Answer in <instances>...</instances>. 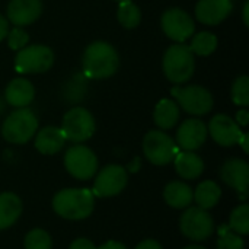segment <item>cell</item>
<instances>
[{
	"instance_id": "cell-17",
	"label": "cell",
	"mask_w": 249,
	"mask_h": 249,
	"mask_svg": "<svg viewBox=\"0 0 249 249\" xmlns=\"http://www.w3.org/2000/svg\"><path fill=\"white\" fill-rule=\"evenodd\" d=\"M42 13L41 0H10L7 6V19L15 26L34 23Z\"/></svg>"
},
{
	"instance_id": "cell-14",
	"label": "cell",
	"mask_w": 249,
	"mask_h": 249,
	"mask_svg": "<svg viewBox=\"0 0 249 249\" xmlns=\"http://www.w3.org/2000/svg\"><path fill=\"white\" fill-rule=\"evenodd\" d=\"M220 177L226 185H229L241 194L242 200L248 197L249 165L244 159L233 158L226 160L220 169Z\"/></svg>"
},
{
	"instance_id": "cell-16",
	"label": "cell",
	"mask_w": 249,
	"mask_h": 249,
	"mask_svg": "<svg viewBox=\"0 0 249 249\" xmlns=\"http://www.w3.org/2000/svg\"><path fill=\"white\" fill-rule=\"evenodd\" d=\"M233 10L232 0H200L196 6V16L204 25L222 23Z\"/></svg>"
},
{
	"instance_id": "cell-32",
	"label": "cell",
	"mask_w": 249,
	"mask_h": 249,
	"mask_svg": "<svg viewBox=\"0 0 249 249\" xmlns=\"http://www.w3.org/2000/svg\"><path fill=\"white\" fill-rule=\"evenodd\" d=\"M69 249H96V247H95V244L92 241H89L86 238H79V239H76V241H73L70 244Z\"/></svg>"
},
{
	"instance_id": "cell-18",
	"label": "cell",
	"mask_w": 249,
	"mask_h": 249,
	"mask_svg": "<svg viewBox=\"0 0 249 249\" xmlns=\"http://www.w3.org/2000/svg\"><path fill=\"white\" fill-rule=\"evenodd\" d=\"M35 96V89L32 83L26 79H13L9 82L4 90V98L10 107L25 108L28 107Z\"/></svg>"
},
{
	"instance_id": "cell-33",
	"label": "cell",
	"mask_w": 249,
	"mask_h": 249,
	"mask_svg": "<svg viewBox=\"0 0 249 249\" xmlns=\"http://www.w3.org/2000/svg\"><path fill=\"white\" fill-rule=\"evenodd\" d=\"M134 249H162V247L155 239H144V241H142Z\"/></svg>"
},
{
	"instance_id": "cell-38",
	"label": "cell",
	"mask_w": 249,
	"mask_h": 249,
	"mask_svg": "<svg viewBox=\"0 0 249 249\" xmlns=\"http://www.w3.org/2000/svg\"><path fill=\"white\" fill-rule=\"evenodd\" d=\"M242 18H244V25H245V26H249V0H247L245 4H244Z\"/></svg>"
},
{
	"instance_id": "cell-1",
	"label": "cell",
	"mask_w": 249,
	"mask_h": 249,
	"mask_svg": "<svg viewBox=\"0 0 249 249\" xmlns=\"http://www.w3.org/2000/svg\"><path fill=\"white\" fill-rule=\"evenodd\" d=\"M82 64L85 76L90 79H107L118 70L120 58L117 50L111 44L95 41L86 47Z\"/></svg>"
},
{
	"instance_id": "cell-3",
	"label": "cell",
	"mask_w": 249,
	"mask_h": 249,
	"mask_svg": "<svg viewBox=\"0 0 249 249\" xmlns=\"http://www.w3.org/2000/svg\"><path fill=\"white\" fill-rule=\"evenodd\" d=\"M162 67L165 76L172 83L179 85L188 82L196 69L194 54L191 53L190 47L182 42L171 45L163 55Z\"/></svg>"
},
{
	"instance_id": "cell-7",
	"label": "cell",
	"mask_w": 249,
	"mask_h": 249,
	"mask_svg": "<svg viewBox=\"0 0 249 249\" xmlns=\"http://www.w3.org/2000/svg\"><path fill=\"white\" fill-rule=\"evenodd\" d=\"M61 131L66 140L69 142L73 143L86 142L95 133V118L86 108L74 107L64 114L61 123Z\"/></svg>"
},
{
	"instance_id": "cell-28",
	"label": "cell",
	"mask_w": 249,
	"mask_h": 249,
	"mask_svg": "<svg viewBox=\"0 0 249 249\" xmlns=\"http://www.w3.org/2000/svg\"><path fill=\"white\" fill-rule=\"evenodd\" d=\"M53 241L44 229H32L25 236V249H51Z\"/></svg>"
},
{
	"instance_id": "cell-40",
	"label": "cell",
	"mask_w": 249,
	"mask_h": 249,
	"mask_svg": "<svg viewBox=\"0 0 249 249\" xmlns=\"http://www.w3.org/2000/svg\"><path fill=\"white\" fill-rule=\"evenodd\" d=\"M115 1H120L121 3V1H127V0H115Z\"/></svg>"
},
{
	"instance_id": "cell-19",
	"label": "cell",
	"mask_w": 249,
	"mask_h": 249,
	"mask_svg": "<svg viewBox=\"0 0 249 249\" xmlns=\"http://www.w3.org/2000/svg\"><path fill=\"white\" fill-rule=\"evenodd\" d=\"M172 162L175 163L177 174L184 179H197L204 171L203 159L194 152H178Z\"/></svg>"
},
{
	"instance_id": "cell-24",
	"label": "cell",
	"mask_w": 249,
	"mask_h": 249,
	"mask_svg": "<svg viewBox=\"0 0 249 249\" xmlns=\"http://www.w3.org/2000/svg\"><path fill=\"white\" fill-rule=\"evenodd\" d=\"M222 197V190L214 181H203L198 184L196 191H193V200L197 203L198 207L209 210L213 209Z\"/></svg>"
},
{
	"instance_id": "cell-27",
	"label": "cell",
	"mask_w": 249,
	"mask_h": 249,
	"mask_svg": "<svg viewBox=\"0 0 249 249\" xmlns=\"http://www.w3.org/2000/svg\"><path fill=\"white\" fill-rule=\"evenodd\" d=\"M229 229L241 236H245L249 233V206L241 204L238 206L229 219Z\"/></svg>"
},
{
	"instance_id": "cell-2",
	"label": "cell",
	"mask_w": 249,
	"mask_h": 249,
	"mask_svg": "<svg viewBox=\"0 0 249 249\" xmlns=\"http://www.w3.org/2000/svg\"><path fill=\"white\" fill-rule=\"evenodd\" d=\"M95 207V196L88 188H64L53 198L54 212L67 220H83Z\"/></svg>"
},
{
	"instance_id": "cell-35",
	"label": "cell",
	"mask_w": 249,
	"mask_h": 249,
	"mask_svg": "<svg viewBox=\"0 0 249 249\" xmlns=\"http://www.w3.org/2000/svg\"><path fill=\"white\" fill-rule=\"evenodd\" d=\"M7 32H9V20L3 15H0V41L7 36Z\"/></svg>"
},
{
	"instance_id": "cell-31",
	"label": "cell",
	"mask_w": 249,
	"mask_h": 249,
	"mask_svg": "<svg viewBox=\"0 0 249 249\" xmlns=\"http://www.w3.org/2000/svg\"><path fill=\"white\" fill-rule=\"evenodd\" d=\"M29 41V36L28 34L20 28V26H15L12 31L7 32V42H9V47L12 50H22L23 47H26Z\"/></svg>"
},
{
	"instance_id": "cell-11",
	"label": "cell",
	"mask_w": 249,
	"mask_h": 249,
	"mask_svg": "<svg viewBox=\"0 0 249 249\" xmlns=\"http://www.w3.org/2000/svg\"><path fill=\"white\" fill-rule=\"evenodd\" d=\"M160 25L165 35L177 41L178 44L188 39L196 31L193 18L179 7H172L165 10L160 18Z\"/></svg>"
},
{
	"instance_id": "cell-12",
	"label": "cell",
	"mask_w": 249,
	"mask_h": 249,
	"mask_svg": "<svg viewBox=\"0 0 249 249\" xmlns=\"http://www.w3.org/2000/svg\"><path fill=\"white\" fill-rule=\"evenodd\" d=\"M127 171L120 165H108L98 172L92 194L101 198L118 196L127 185Z\"/></svg>"
},
{
	"instance_id": "cell-8",
	"label": "cell",
	"mask_w": 249,
	"mask_h": 249,
	"mask_svg": "<svg viewBox=\"0 0 249 249\" xmlns=\"http://www.w3.org/2000/svg\"><path fill=\"white\" fill-rule=\"evenodd\" d=\"M179 228L185 238L194 242L207 241L214 233V222L210 213L201 207H187L179 219Z\"/></svg>"
},
{
	"instance_id": "cell-20",
	"label": "cell",
	"mask_w": 249,
	"mask_h": 249,
	"mask_svg": "<svg viewBox=\"0 0 249 249\" xmlns=\"http://www.w3.org/2000/svg\"><path fill=\"white\" fill-rule=\"evenodd\" d=\"M66 143V137L61 128L45 127L39 130L35 137V149L42 155H55L58 153Z\"/></svg>"
},
{
	"instance_id": "cell-29",
	"label": "cell",
	"mask_w": 249,
	"mask_h": 249,
	"mask_svg": "<svg viewBox=\"0 0 249 249\" xmlns=\"http://www.w3.org/2000/svg\"><path fill=\"white\" fill-rule=\"evenodd\" d=\"M217 249H245V242L241 235L232 232L229 226H222L219 229Z\"/></svg>"
},
{
	"instance_id": "cell-15",
	"label": "cell",
	"mask_w": 249,
	"mask_h": 249,
	"mask_svg": "<svg viewBox=\"0 0 249 249\" xmlns=\"http://www.w3.org/2000/svg\"><path fill=\"white\" fill-rule=\"evenodd\" d=\"M207 127L198 118L185 120L177 131V146L182 150L194 152L200 149L207 139Z\"/></svg>"
},
{
	"instance_id": "cell-6",
	"label": "cell",
	"mask_w": 249,
	"mask_h": 249,
	"mask_svg": "<svg viewBox=\"0 0 249 249\" xmlns=\"http://www.w3.org/2000/svg\"><path fill=\"white\" fill-rule=\"evenodd\" d=\"M54 63V54L47 45H29L19 50L15 58V70L20 74L45 73Z\"/></svg>"
},
{
	"instance_id": "cell-36",
	"label": "cell",
	"mask_w": 249,
	"mask_h": 249,
	"mask_svg": "<svg viewBox=\"0 0 249 249\" xmlns=\"http://www.w3.org/2000/svg\"><path fill=\"white\" fill-rule=\"evenodd\" d=\"M96 249H127V247L124 244L118 242V241H108L102 247H99V248Z\"/></svg>"
},
{
	"instance_id": "cell-41",
	"label": "cell",
	"mask_w": 249,
	"mask_h": 249,
	"mask_svg": "<svg viewBox=\"0 0 249 249\" xmlns=\"http://www.w3.org/2000/svg\"><path fill=\"white\" fill-rule=\"evenodd\" d=\"M0 109H1V104H0Z\"/></svg>"
},
{
	"instance_id": "cell-9",
	"label": "cell",
	"mask_w": 249,
	"mask_h": 249,
	"mask_svg": "<svg viewBox=\"0 0 249 249\" xmlns=\"http://www.w3.org/2000/svg\"><path fill=\"white\" fill-rule=\"evenodd\" d=\"M171 92L181 108L191 115H206L213 108V96L210 90L200 85H191L187 88L174 86Z\"/></svg>"
},
{
	"instance_id": "cell-30",
	"label": "cell",
	"mask_w": 249,
	"mask_h": 249,
	"mask_svg": "<svg viewBox=\"0 0 249 249\" xmlns=\"http://www.w3.org/2000/svg\"><path fill=\"white\" fill-rule=\"evenodd\" d=\"M231 96L233 104L239 107H247L249 105V77L248 76H241L238 77L231 90Z\"/></svg>"
},
{
	"instance_id": "cell-22",
	"label": "cell",
	"mask_w": 249,
	"mask_h": 249,
	"mask_svg": "<svg viewBox=\"0 0 249 249\" xmlns=\"http://www.w3.org/2000/svg\"><path fill=\"white\" fill-rule=\"evenodd\" d=\"M163 198L174 209H187L193 203V190L182 181H174L165 187Z\"/></svg>"
},
{
	"instance_id": "cell-25",
	"label": "cell",
	"mask_w": 249,
	"mask_h": 249,
	"mask_svg": "<svg viewBox=\"0 0 249 249\" xmlns=\"http://www.w3.org/2000/svg\"><path fill=\"white\" fill-rule=\"evenodd\" d=\"M117 18H118V22L124 28L133 29V28L139 26V23L142 22V12L131 0H127V1L120 3Z\"/></svg>"
},
{
	"instance_id": "cell-34",
	"label": "cell",
	"mask_w": 249,
	"mask_h": 249,
	"mask_svg": "<svg viewBox=\"0 0 249 249\" xmlns=\"http://www.w3.org/2000/svg\"><path fill=\"white\" fill-rule=\"evenodd\" d=\"M236 123H238V125L239 127H247L249 123V112L247 109H241V111H238V114H236V120H235Z\"/></svg>"
},
{
	"instance_id": "cell-21",
	"label": "cell",
	"mask_w": 249,
	"mask_h": 249,
	"mask_svg": "<svg viewBox=\"0 0 249 249\" xmlns=\"http://www.w3.org/2000/svg\"><path fill=\"white\" fill-rule=\"evenodd\" d=\"M22 214V201L13 193L0 194V231L9 229Z\"/></svg>"
},
{
	"instance_id": "cell-23",
	"label": "cell",
	"mask_w": 249,
	"mask_h": 249,
	"mask_svg": "<svg viewBox=\"0 0 249 249\" xmlns=\"http://www.w3.org/2000/svg\"><path fill=\"white\" fill-rule=\"evenodd\" d=\"M155 124L162 130H169L179 121V105L172 99H162L153 112Z\"/></svg>"
},
{
	"instance_id": "cell-4",
	"label": "cell",
	"mask_w": 249,
	"mask_h": 249,
	"mask_svg": "<svg viewBox=\"0 0 249 249\" xmlns=\"http://www.w3.org/2000/svg\"><path fill=\"white\" fill-rule=\"evenodd\" d=\"M38 128V118L29 108H16L3 123L1 134L6 142L23 144L29 142Z\"/></svg>"
},
{
	"instance_id": "cell-10",
	"label": "cell",
	"mask_w": 249,
	"mask_h": 249,
	"mask_svg": "<svg viewBox=\"0 0 249 249\" xmlns=\"http://www.w3.org/2000/svg\"><path fill=\"white\" fill-rule=\"evenodd\" d=\"M64 166L73 178L79 181H86L96 174L98 158L89 147L76 144L66 152Z\"/></svg>"
},
{
	"instance_id": "cell-13",
	"label": "cell",
	"mask_w": 249,
	"mask_h": 249,
	"mask_svg": "<svg viewBox=\"0 0 249 249\" xmlns=\"http://www.w3.org/2000/svg\"><path fill=\"white\" fill-rule=\"evenodd\" d=\"M207 131L210 133V136L213 137V140L225 147H232L235 144H238L241 136H242V130L238 125V123L225 115V114H217L210 120L209 128Z\"/></svg>"
},
{
	"instance_id": "cell-5",
	"label": "cell",
	"mask_w": 249,
	"mask_h": 249,
	"mask_svg": "<svg viewBox=\"0 0 249 249\" xmlns=\"http://www.w3.org/2000/svg\"><path fill=\"white\" fill-rule=\"evenodd\" d=\"M143 152L150 163L156 166H163L171 163L179 150L174 139L165 131L152 130L143 139Z\"/></svg>"
},
{
	"instance_id": "cell-37",
	"label": "cell",
	"mask_w": 249,
	"mask_h": 249,
	"mask_svg": "<svg viewBox=\"0 0 249 249\" xmlns=\"http://www.w3.org/2000/svg\"><path fill=\"white\" fill-rule=\"evenodd\" d=\"M248 142H249V136L247 134V133H242V136H241V139H239L238 144H241V146H242V149H244V152H245V153H249Z\"/></svg>"
},
{
	"instance_id": "cell-39",
	"label": "cell",
	"mask_w": 249,
	"mask_h": 249,
	"mask_svg": "<svg viewBox=\"0 0 249 249\" xmlns=\"http://www.w3.org/2000/svg\"><path fill=\"white\" fill-rule=\"evenodd\" d=\"M184 249H207L204 247H200V245H190V247H185Z\"/></svg>"
},
{
	"instance_id": "cell-26",
	"label": "cell",
	"mask_w": 249,
	"mask_h": 249,
	"mask_svg": "<svg viewBox=\"0 0 249 249\" xmlns=\"http://www.w3.org/2000/svg\"><path fill=\"white\" fill-rule=\"evenodd\" d=\"M193 54L197 55H210L212 53H214V50L217 48V38L214 34L212 32H200L197 35L193 36L191 45H188Z\"/></svg>"
}]
</instances>
